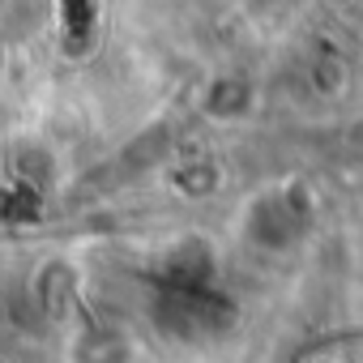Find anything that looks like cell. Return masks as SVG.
<instances>
[{
    "label": "cell",
    "mask_w": 363,
    "mask_h": 363,
    "mask_svg": "<svg viewBox=\"0 0 363 363\" xmlns=\"http://www.w3.org/2000/svg\"><path fill=\"white\" fill-rule=\"evenodd\" d=\"M0 73H5V43H0Z\"/></svg>",
    "instance_id": "obj_1"
}]
</instances>
